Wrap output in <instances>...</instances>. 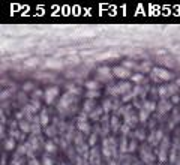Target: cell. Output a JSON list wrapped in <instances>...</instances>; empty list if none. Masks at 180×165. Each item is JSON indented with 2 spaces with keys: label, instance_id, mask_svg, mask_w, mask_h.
Returning <instances> with one entry per match:
<instances>
[{
  "label": "cell",
  "instance_id": "13",
  "mask_svg": "<svg viewBox=\"0 0 180 165\" xmlns=\"http://www.w3.org/2000/svg\"><path fill=\"white\" fill-rule=\"evenodd\" d=\"M98 107H96V104H95V101H92V99H87L86 102H84V107H83V113H86V114H90L92 111H95Z\"/></svg>",
  "mask_w": 180,
  "mask_h": 165
},
{
  "label": "cell",
  "instance_id": "49",
  "mask_svg": "<svg viewBox=\"0 0 180 165\" xmlns=\"http://www.w3.org/2000/svg\"><path fill=\"white\" fill-rule=\"evenodd\" d=\"M23 117H24V111H17V114H15V119H17L18 122H21V120H23Z\"/></svg>",
  "mask_w": 180,
  "mask_h": 165
},
{
  "label": "cell",
  "instance_id": "20",
  "mask_svg": "<svg viewBox=\"0 0 180 165\" xmlns=\"http://www.w3.org/2000/svg\"><path fill=\"white\" fill-rule=\"evenodd\" d=\"M38 65H39V59L38 57H30V59H26V62H24V66L29 68V69L36 68Z\"/></svg>",
  "mask_w": 180,
  "mask_h": 165
},
{
  "label": "cell",
  "instance_id": "26",
  "mask_svg": "<svg viewBox=\"0 0 180 165\" xmlns=\"http://www.w3.org/2000/svg\"><path fill=\"white\" fill-rule=\"evenodd\" d=\"M101 96V92L99 90H86V98L87 99H96V98H99Z\"/></svg>",
  "mask_w": 180,
  "mask_h": 165
},
{
  "label": "cell",
  "instance_id": "11",
  "mask_svg": "<svg viewBox=\"0 0 180 165\" xmlns=\"http://www.w3.org/2000/svg\"><path fill=\"white\" fill-rule=\"evenodd\" d=\"M138 114H134L132 111H129L126 116H125V123L129 126V128H135V125L138 123Z\"/></svg>",
  "mask_w": 180,
  "mask_h": 165
},
{
  "label": "cell",
  "instance_id": "34",
  "mask_svg": "<svg viewBox=\"0 0 180 165\" xmlns=\"http://www.w3.org/2000/svg\"><path fill=\"white\" fill-rule=\"evenodd\" d=\"M159 62H161V63H165L168 68H171V66L174 65V60H170V57H168L167 54H165V56H162V57L159 59Z\"/></svg>",
  "mask_w": 180,
  "mask_h": 165
},
{
  "label": "cell",
  "instance_id": "17",
  "mask_svg": "<svg viewBox=\"0 0 180 165\" xmlns=\"http://www.w3.org/2000/svg\"><path fill=\"white\" fill-rule=\"evenodd\" d=\"M156 108H158V104L153 102V101H144V104H143V110H146L149 114L156 111Z\"/></svg>",
  "mask_w": 180,
  "mask_h": 165
},
{
  "label": "cell",
  "instance_id": "52",
  "mask_svg": "<svg viewBox=\"0 0 180 165\" xmlns=\"http://www.w3.org/2000/svg\"><path fill=\"white\" fill-rule=\"evenodd\" d=\"M5 96H9V92H3V93H2V98H5Z\"/></svg>",
  "mask_w": 180,
  "mask_h": 165
},
{
  "label": "cell",
  "instance_id": "48",
  "mask_svg": "<svg viewBox=\"0 0 180 165\" xmlns=\"http://www.w3.org/2000/svg\"><path fill=\"white\" fill-rule=\"evenodd\" d=\"M171 104H173V105H177V104H180V96H179V95H174V96H171Z\"/></svg>",
  "mask_w": 180,
  "mask_h": 165
},
{
  "label": "cell",
  "instance_id": "5",
  "mask_svg": "<svg viewBox=\"0 0 180 165\" xmlns=\"http://www.w3.org/2000/svg\"><path fill=\"white\" fill-rule=\"evenodd\" d=\"M59 95H60V89H59L57 86H51V87H48V89L45 90V96H44V99H45V102L50 105V104L54 102V99H56Z\"/></svg>",
  "mask_w": 180,
  "mask_h": 165
},
{
  "label": "cell",
  "instance_id": "16",
  "mask_svg": "<svg viewBox=\"0 0 180 165\" xmlns=\"http://www.w3.org/2000/svg\"><path fill=\"white\" fill-rule=\"evenodd\" d=\"M77 128L81 134H90L92 132V128H90L89 122H77Z\"/></svg>",
  "mask_w": 180,
  "mask_h": 165
},
{
  "label": "cell",
  "instance_id": "50",
  "mask_svg": "<svg viewBox=\"0 0 180 165\" xmlns=\"http://www.w3.org/2000/svg\"><path fill=\"white\" fill-rule=\"evenodd\" d=\"M56 132H57V131H56V128H54V126H53V128H47V134H48L50 137L56 135Z\"/></svg>",
  "mask_w": 180,
  "mask_h": 165
},
{
  "label": "cell",
  "instance_id": "18",
  "mask_svg": "<svg viewBox=\"0 0 180 165\" xmlns=\"http://www.w3.org/2000/svg\"><path fill=\"white\" fill-rule=\"evenodd\" d=\"M3 147H5L6 152L15 150V149H17V140H14V138H6V141L3 143Z\"/></svg>",
  "mask_w": 180,
  "mask_h": 165
},
{
  "label": "cell",
  "instance_id": "44",
  "mask_svg": "<svg viewBox=\"0 0 180 165\" xmlns=\"http://www.w3.org/2000/svg\"><path fill=\"white\" fill-rule=\"evenodd\" d=\"M120 132H122V135H123V137H126V135L131 132V128H129L126 123H123V125H122V128H120Z\"/></svg>",
  "mask_w": 180,
  "mask_h": 165
},
{
  "label": "cell",
  "instance_id": "2",
  "mask_svg": "<svg viewBox=\"0 0 180 165\" xmlns=\"http://www.w3.org/2000/svg\"><path fill=\"white\" fill-rule=\"evenodd\" d=\"M152 75V80L153 81H170L174 78L173 72H170L168 69H164V68H159V66H155L150 72Z\"/></svg>",
  "mask_w": 180,
  "mask_h": 165
},
{
  "label": "cell",
  "instance_id": "27",
  "mask_svg": "<svg viewBox=\"0 0 180 165\" xmlns=\"http://www.w3.org/2000/svg\"><path fill=\"white\" fill-rule=\"evenodd\" d=\"M167 87H168L170 98H171V96H174V95H179V90H180V87L177 86V83H174V84H168Z\"/></svg>",
  "mask_w": 180,
  "mask_h": 165
},
{
  "label": "cell",
  "instance_id": "31",
  "mask_svg": "<svg viewBox=\"0 0 180 165\" xmlns=\"http://www.w3.org/2000/svg\"><path fill=\"white\" fill-rule=\"evenodd\" d=\"M149 116H150V114H149L146 110H143V108H141V110H140V113H138V120H140L141 123H146V122L149 120Z\"/></svg>",
  "mask_w": 180,
  "mask_h": 165
},
{
  "label": "cell",
  "instance_id": "42",
  "mask_svg": "<svg viewBox=\"0 0 180 165\" xmlns=\"http://www.w3.org/2000/svg\"><path fill=\"white\" fill-rule=\"evenodd\" d=\"M32 134L36 135V137L41 134V123H35V125H32Z\"/></svg>",
  "mask_w": 180,
  "mask_h": 165
},
{
  "label": "cell",
  "instance_id": "53",
  "mask_svg": "<svg viewBox=\"0 0 180 165\" xmlns=\"http://www.w3.org/2000/svg\"><path fill=\"white\" fill-rule=\"evenodd\" d=\"M177 86H179V87H180V80H177Z\"/></svg>",
  "mask_w": 180,
  "mask_h": 165
},
{
  "label": "cell",
  "instance_id": "22",
  "mask_svg": "<svg viewBox=\"0 0 180 165\" xmlns=\"http://www.w3.org/2000/svg\"><path fill=\"white\" fill-rule=\"evenodd\" d=\"M128 150H129V141H128L126 137H122L120 146H119V152H120V153H126Z\"/></svg>",
  "mask_w": 180,
  "mask_h": 165
},
{
  "label": "cell",
  "instance_id": "36",
  "mask_svg": "<svg viewBox=\"0 0 180 165\" xmlns=\"http://www.w3.org/2000/svg\"><path fill=\"white\" fill-rule=\"evenodd\" d=\"M96 141H98V135H96L95 132H93V134H90V137H89V141H87V144H89L90 147H95Z\"/></svg>",
  "mask_w": 180,
  "mask_h": 165
},
{
  "label": "cell",
  "instance_id": "1",
  "mask_svg": "<svg viewBox=\"0 0 180 165\" xmlns=\"http://www.w3.org/2000/svg\"><path fill=\"white\" fill-rule=\"evenodd\" d=\"M134 90L132 87V83L131 81H120L119 84H114V86H110L108 87V93L110 95H114V96H125L128 93H131Z\"/></svg>",
  "mask_w": 180,
  "mask_h": 165
},
{
  "label": "cell",
  "instance_id": "29",
  "mask_svg": "<svg viewBox=\"0 0 180 165\" xmlns=\"http://www.w3.org/2000/svg\"><path fill=\"white\" fill-rule=\"evenodd\" d=\"M102 110H104L105 114H108L110 111H113V102H111L110 99H105V101L102 102Z\"/></svg>",
  "mask_w": 180,
  "mask_h": 165
},
{
  "label": "cell",
  "instance_id": "51",
  "mask_svg": "<svg viewBox=\"0 0 180 165\" xmlns=\"http://www.w3.org/2000/svg\"><path fill=\"white\" fill-rule=\"evenodd\" d=\"M29 165H41V164H39L36 159H30V161H29Z\"/></svg>",
  "mask_w": 180,
  "mask_h": 165
},
{
  "label": "cell",
  "instance_id": "35",
  "mask_svg": "<svg viewBox=\"0 0 180 165\" xmlns=\"http://www.w3.org/2000/svg\"><path fill=\"white\" fill-rule=\"evenodd\" d=\"M29 104H30L36 111H42V105H41V101H39V99H32Z\"/></svg>",
  "mask_w": 180,
  "mask_h": 165
},
{
  "label": "cell",
  "instance_id": "9",
  "mask_svg": "<svg viewBox=\"0 0 180 165\" xmlns=\"http://www.w3.org/2000/svg\"><path fill=\"white\" fill-rule=\"evenodd\" d=\"M171 108H173V104H171V101L161 99V101L158 102V108H156V111H158L159 114H165V113H168Z\"/></svg>",
  "mask_w": 180,
  "mask_h": 165
},
{
  "label": "cell",
  "instance_id": "55",
  "mask_svg": "<svg viewBox=\"0 0 180 165\" xmlns=\"http://www.w3.org/2000/svg\"><path fill=\"white\" fill-rule=\"evenodd\" d=\"M123 165H131V164H129V162H126V164H123Z\"/></svg>",
  "mask_w": 180,
  "mask_h": 165
},
{
  "label": "cell",
  "instance_id": "57",
  "mask_svg": "<svg viewBox=\"0 0 180 165\" xmlns=\"http://www.w3.org/2000/svg\"><path fill=\"white\" fill-rule=\"evenodd\" d=\"M158 165H162V164H158Z\"/></svg>",
  "mask_w": 180,
  "mask_h": 165
},
{
  "label": "cell",
  "instance_id": "21",
  "mask_svg": "<svg viewBox=\"0 0 180 165\" xmlns=\"http://www.w3.org/2000/svg\"><path fill=\"white\" fill-rule=\"evenodd\" d=\"M11 135L14 140H18V141H24L26 140V134H23L20 129H11Z\"/></svg>",
  "mask_w": 180,
  "mask_h": 165
},
{
  "label": "cell",
  "instance_id": "15",
  "mask_svg": "<svg viewBox=\"0 0 180 165\" xmlns=\"http://www.w3.org/2000/svg\"><path fill=\"white\" fill-rule=\"evenodd\" d=\"M39 123H41V126L48 128V123H50V116H48V111H47V110H42V111L39 113Z\"/></svg>",
  "mask_w": 180,
  "mask_h": 165
},
{
  "label": "cell",
  "instance_id": "4",
  "mask_svg": "<svg viewBox=\"0 0 180 165\" xmlns=\"http://www.w3.org/2000/svg\"><path fill=\"white\" fill-rule=\"evenodd\" d=\"M98 75H99V81H104V83H108V81H111L114 78L113 68H108V66L98 68Z\"/></svg>",
  "mask_w": 180,
  "mask_h": 165
},
{
  "label": "cell",
  "instance_id": "37",
  "mask_svg": "<svg viewBox=\"0 0 180 165\" xmlns=\"http://www.w3.org/2000/svg\"><path fill=\"white\" fill-rule=\"evenodd\" d=\"M134 137H135V140H140V141H143V140H146V138H147L143 129H140V131H135V132H134Z\"/></svg>",
  "mask_w": 180,
  "mask_h": 165
},
{
  "label": "cell",
  "instance_id": "24",
  "mask_svg": "<svg viewBox=\"0 0 180 165\" xmlns=\"http://www.w3.org/2000/svg\"><path fill=\"white\" fill-rule=\"evenodd\" d=\"M117 56H119V54L114 53V51H107V53H104V54H101V56H96V60H107V59L117 57Z\"/></svg>",
  "mask_w": 180,
  "mask_h": 165
},
{
  "label": "cell",
  "instance_id": "54",
  "mask_svg": "<svg viewBox=\"0 0 180 165\" xmlns=\"http://www.w3.org/2000/svg\"><path fill=\"white\" fill-rule=\"evenodd\" d=\"M134 165H143V164H141V162H137V164H134Z\"/></svg>",
  "mask_w": 180,
  "mask_h": 165
},
{
  "label": "cell",
  "instance_id": "10",
  "mask_svg": "<svg viewBox=\"0 0 180 165\" xmlns=\"http://www.w3.org/2000/svg\"><path fill=\"white\" fill-rule=\"evenodd\" d=\"M147 140H149L150 146H156L161 140H164V132H162V131H153V132L147 137Z\"/></svg>",
  "mask_w": 180,
  "mask_h": 165
},
{
  "label": "cell",
  "instance_id": "38",
  "mask_svg": "<svg viewBox=\"0 0 180 165\" xmlns=\"http://www.w3.org/2000/svg\"><path fill=\"white\" fill-rule=\"evenodd\" d=\"M23 90H24V92H35L36 89H35L33 83L29 81V83H24V84H23Z\"/></svg>",
  "mask_w": 180,
  "mask_h": 165
},
{
  "label": "cell",
  "instance_id": "25",
  "mask_svg": "<svg viewBox=\"0 0 180 165\" xmlns=\"http://www.w3.org/2000/svg\"><path fill=\"white\" fill-rule=\"evenodd\" d=\"M144 81V75L141 74V72H138V74H132V77H131V83H134V84H141Z\"/></svg>",
  "mask_w": 180,
  "mask_h": 165
},
{
  "label": "cell",
  "instance_id": "56",
  "mask_svg": "<svg viewBox=\"0 0 180 165\" xmlns=\"http://www.w3.org/2000/svg\"><path fill=\"white\" fill-rule=\"evenodd\" d=\"M179 63H180V59H179Z\"/></svg>",
  "mask_w": 180,
  "mask_h": 165
},
{
  "label": "cell",
  "instance_id": "40",
  "mask_svg": "<svg viewBox=\"0 0 180 165\" xmlns=\"http://www.w3.org/2000/svg\"><path fill=\"white\" fill-rule=\"evenodd\" d=\"M68 93H71L74 96H78L80 95V89L75 87V86H68Z\"/></svg>",
  "mask_w": 180,
  "mask_h": 165
},
{
  "label": "cell",
  "instance_id": "3",
  "mask_svg": "<svg viewBox=\"0 0 180 165\" xmlns=\"http://www.w3.org/2000/svg\"><path fill=\"white\" fill-rule=\"evenodd\" d=\"M75 101H77V96H74V95H71V93L66 92V95H63L62 99H60L59 110H60V111H69L71 107L75 104Z\"/></svg>",
  "mask_w": 180,
  "mask_h": 165
},
{
  "label": "cell",
  "instance_id": "23",
  "mask_svg": "<svg viewBox=\"0 0 180 165\" xmlns=\"http://www.w3.org/2000/svg\"><path fill=\"white\" fill-rule=\"evenodd\" d=\"M158 95H159L161 99H167V98L170 96L168 87H167V86H159V87H158Z\"/></svg>",
  "mask_w": 180,
  "mask_h": 165
},
{
  "label": "cell",
  "instance_id": "12",
  "mask_svg": "<svg viewBox=\"0 0 180 165\" xmlns=\"http://www.w3.org/2000/svg\"><path fill=\"white\" fill-rule=\"evenodd\" d=\"M122 128V123H120V117L119 116H111L110 117V129L113 132H119Z\"/></svg>",
  "mask_w": 180,
  "mask_h": 165
},
{
  "label": "cell",
  "instance_id": "43",
  "mask_svg": "<svg viewBox=\"0 0 180 165\" xmlns=\"http://www.w3.org/2000/svg\"><path fill=\"white\" fill-rule=\"evenodd\" d=\"M83 135H84V134H81V132H78V134L75 135V140H74V141H75V144H77V146L84 144V140H83L84 137H83Z\"/></svg>",
  "mask_w": 180,
  "mask_h": 165
},
{
  "label": "cell",
  "instance_id": "14",
  "mask_svg": "<svg viewBox=\"0 0 180 165\" xmlns=\"http://www.w3.org/2000/svg\"><path fill=\"white\" fill-rule=\"evenodd\" d=\"M18 129L23 132V134H32V125L29 120H21L18 122Z\"/></svg>",
  "mask_w": 180,
  "mask_h": 165
},
{
  "label": "cell",
  "instance_id": "8",
  "mask_svg": "<svg viewBox=\"0 0 180 165\" xmlns=\"http://www.w3.org/2000/svg\"><path fill=\"white\" fill-rule=\"evenodd\" d=\"M44 65H45L44 66L45 69H56V71H59V69L63 68V62L57 60V59H47Z\"/></svg>",
  "mask_w": 180,
  "mask_h": 165
},
{
  "label": "cell",
  "instance_id": "46",
  "mask_svg": "<svg viewBox=\"0 0 180 165\" xmlns=\"http://www.w3.org/2000/svg\"><path fill=\"white\" fill-rule=\"evenodd\" d=\"M137 147H138L137 140H132V141L129 143V150H128V152H131V153H132V152H135V150H137Z\"/></svg>",
  "mask_w": 180,
  "mask_h": 165
},
{
  "label": "cell",
  "instance_id": "32",
  "mask_svg": "<svg viewBox=\"0 0 180 165\" xmlns=\"http://www.w3.org/2000/svg\"><path fill=\"white\" fill-rule=\"evenodd\" d=\"M152 63L150 62H143L141 65H140V71H141V74L143 72H152Z\"/></svg>",
  "mask_w": 180,
  "mask_h": 165
},
{
  "label": "cell",
  "instance_id": "28",
  "mask_svg": "<svg viewBox=\"0 0 180 165\" xmlns=\"http://www.w3.org/2000/svg\"><path fill=\"white\" fill-rule=\"evenodd\" d=\"M122 66H125V68L129 69V71H131V69H140V65L135 63V62H132V60H125Z\"/></svg>",
  "mask_w": 180,
  "mask_h": 165
},
{
  "label": "cell",
  "instance_id": "47",
  "mask_svg": "<svg viewBox=\"0 0 180 165\" xmlns=\"http://www.w3.org/2000/svg\"><path fill=\"white\" fill-rule=\"evenodd\" d=\"M23 156H18V155H15L14 156V159H12V165H23V159H21Z\"/></svg>",
  "mask_w": 180,
  "mask_h": 165
},
{
  "label": "cell",
  "instance_id": "39",
  "mask_svg": "<svg viewBox=\"0 0 180 165\" xmlns=\"http://www.w3.org/2000/svg\"><path fill=\"white\" fill-rule=\"evenodd\" d=\"M66 63H80V57H78L77 54L68 56V57H66Z\"/></svg>",
  "mask_w": 180,
  "mask_h": 165
},
{
  "label": "cell",
  "instance_id": "19",
  "mask_svg": "<svg viewBox=\"0 0 180 165\" xmlns=\"http://www.w3.org/2000/svg\"><path fill=\"white\" fill-rule=\"evenodd\" d=\"M86 89L87 90H99V87H101V83L98 81V80H89V81H86Z\"/></svg>",
  "mask_w": 180,
  "mask_h": 165
},
{
  "label": "cell",
  "instance_id": "45",
  "mask_svg": "<svg viewBox=\"0 0 180 165\" xmlns=\"http://www.w3.org/2000/svg\"><path fill=\"white\" fill-rule=\"evenodd\" d=\"M42 165H54V161L50 156H44L42 158Z\"/></svg>",
  "mask_w": 180,
  "mask_h": 165
},
{
  "label": "cell",
  "instance_id": "33",
  "mask_svg": "<svg viewBox=\"0 0 180 165\" xmlns=\"http://www.w3.org/2000/svg\"><path fill=\"white\" fill-rule=\"evenodd\" d=\"M44 147H45V150H47L48 153H54V152H56V144H54V141H47Z\"/></svg>",
  "mask_w": 180,
  "mask_h": 165
},
{
  "label": "cell",
  "instance_id": "30",
  "mask_svg": "<svg viewBox=\"0 0 180 165\" xmlns=\"http://www.w3.org/2000/svg\"><path fill=\"white\" fill-rule=\"evenodd\" d=\"M102 113H104V110H102V107H98V108H96L95 111H92V113H90V114H89V117H90V119H92V120H98V119H99V116H101Z\"/></svg>",
  "mask_w": 180,
  "mask_h": 165
},
{
  "label": "cell",
  "instance_id": "41",
  "mask_svg": "<svg viewBox=\"0 0 180 165\" xmlns=\"http://www.w3.org/2000/svg\"><path fill=\"white\" fill-rule=\"evenodd\" d=\"M42 96H45V92H42L41 89H36V90L33 92V95H32V99H39V98H42Z\"/></svg>",
  "mask_w": 180,
  "mask_h": 165
},
{
  "label": "cell",
  "instance_id": "6",
  "mask_svg": "<svg viewBox=\"0 0 180 165\" xmlns=\"http://www.w3.org/2000/svg\"><path fill=\"white\" fill-rule=\"evenodd\" d=\"M113 75H114L116 78L123 80V81H126V78H131V77H132L131 71L126 69L125 66H114V68H113Z\"/></svg>",
  "mask_w": 180,
  "mask_h": 165
},
{
  "label": "cell",
  "instance_id": "7",
  "mask_svg": "<svg viewBox=\"0 0 180 165\" xmlns=\"http://www.w3.org/2000/svg\"><path fill=\"white\" fill-rule=\"evenodd\" d=\"M140 155H141V162H144V164H147V165H150V164L155 161V155L152 153V150H149V146H147V144H144V146L141 147Z\"/></svg>",
  "mask_w": 180,
  "mask_h": 165
}]
</instances>
